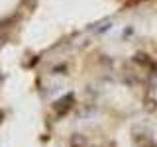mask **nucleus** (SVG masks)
Masks as SVG:
<instances>
[{
    "mask_svg": "<svg viewBox=\"0 0 157 147\" xmlns=\"http://www.w3.org/2000/svg\"><path fill=\"white\" fill-rule=\"evenodd\" d=\"M71 102H73V98H71V96H69V98H63V100H59L53 108H55L57 114H63L65 110H69V108H71Z\"/></svg>",
    "mask_w": 157,
    "mask_h": 147,
    "instance_id": "f257e3e1",
    "label": "nucleus"
}]
</instances>
